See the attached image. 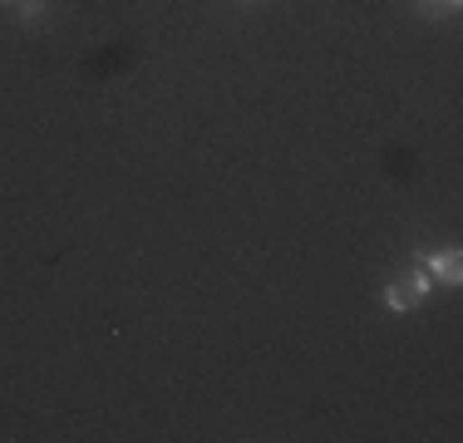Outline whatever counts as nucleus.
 Here are the masks:
<instances>
[{"label": "nucleus", "instance_id": "obj_1", "mask_svg": "<svg viewBox=\"0 0 463 443\" xmlns=\"http://www.w3.org/2000/svg\"><path fill=\"white\" fill-rule=\"evenodd\" d=\"M390 310H414L419 301H424V276L410 271V276H394V286H390Z\"/></svg>", "mask_w": 463, "mask_h": 443}, {"label": "nucleus", "instance_id": "obj_2", "mask_svg": "<svg viewBox=\"0 0 463 443\" xmlns=\"http://www.w3.org/2000/svg\"><path fill=\"white\" fill-rule=\"evenodd\" d=\"M434 271H439V281L454 286V281H463V257H458V251H444V257L434 261Z\"/></svg>", "mask_w": 463, "mask_h": 443}, {"label": "nucleus", "instance_id": "obj_3", "mask_svg": "<svg viewBox=\"0 0 463 443\" xmlns=\"http://www.w3.org/2000/svg\"><path fill=\"white\" fill-rule=\"evenodd\" d=\"M454 5H458V0H419V10H424V15H449Z\"/></svg>", "mask_w": 463, "mask_h": 443}]
</instances>
